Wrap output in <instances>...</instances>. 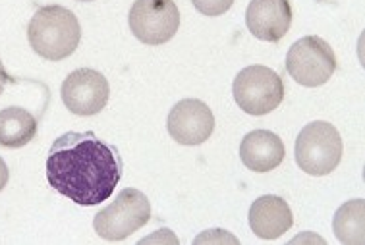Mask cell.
Segmentation results:
<instances>
[{"mask_svg": "<svg viewBox=\"0 0 365 245\" xmlns=\"http://www.w3.org/2000/svg\"><path fill=\"white\" fill-rule=\"evenodd\" d=\"M122 168L118 149L93 132L60 135L47 157L51 187L81 207L99 205L110 197L120 184Z\"/></svg>", "mask_w": 365, "mask_h": 245, "instance_id": "cell-1", "label": "cell"}, {"mask_svg": "<svg viewBox=\"0 0 365 245\" xmlns=\"http://www.w3.org/2000/svg\"><path fill=\"white\" fill-rule=\"evenodd\" d=\"M27 41L41 58L58 62L72 56L80 45V21L68 8L58 4L43 6L27 26Z\"/></svg>", "mask_w": 365, "mask_h": 245, "instance_id": "cell-2", "label": "cell"}, {"mask_svg": "<svg viewBox=\"0 0 365 245\" xmlns=\"http://www.w3.org/2000/svg\"><path fill=\"white\" fill-rule=\"evenodd\" d=\"M342 152H344V145H342L339 130L323 120L307 124L299 132L296 145H294L296 165L312 176L331 174L340 165Z\"/></svg>", "mask_w": 365, "mask_h": 245, "instance_id": "cell-3", "label": "cell"}, {"mask_svg": "<svg viewBox=\"0 0 365 245\" xmlns=\"http://www.w3.org/2000/svg\"><path fill=\"white\" fill-rule=\"evenodd\" d=\"M151 219V203L145 193L126 187L113 203L95 214L93 228L97 236L108 241H122L141 230Z\"/></svg>", "mask_w": 365, "mask_h": 245, "instance_id": "cell-4", "label": "cell"}, {"mask_svg": "<svg viewBox=\"0 0 365 245\" xmlns=\"http://www.w3.org/2000/svg\"><path fill=\"white\" fill-rule=\"evenodd\" d=\"M232 95L236 105L252 116H265L277 110L284 100V83L279 73L271 68H244L232 83Z\"/></svg>", "mask_w": 365, "mask_h": 245, "instance_id": "cell-5", "label": "cell"}, {"mask_svg": "<svg viewBox=\"0 0 365 245\" xmlns=\"http://www.w3.org/2000/svg\"><path fill=\"white\" fill-rule=\"evenodd\" d=\"M286 70L299 85L321 87L336 70V56L325 39L307 35L290 47L286 54Z\"/></svg>", "mask_w": 365, "mask_h": 245, "instance_id": "cell-6", "label": "cell"}, {"mask_svg": "<svg viewBox=\"0 0 365 245\" xmlns=\"http://www.w3.org/2000/svg\"><path fill=\"white\" fill-rule=\"evenodd\" d=\"M180 27L174 0H135L130 10V29L143 45H165Z\"/></svg>", "mask_w": 365, "mask_h": 245, "instance_id": "cell-7", "label": "cell"}, {"mask_svg": "<svg viewBox=\"0 0 365 245\" xmlns=\"http://www.w3.org/2000/svg\"><path fill=\"white\" fill-rule=\"evenodd\" d=\"M62 103L78 116H95L108 103L110 85L101 72L91 68L73 70L62 83Z\"/></svg>", "mask_w": 365, "mask_h": 245, "instance_id": "cell-8", "label": "cell"}, {"mask_svg": "<svg viewBox=\"0 0 365 245\" xmlns=\"http://www.w3.org/2000/svg\"><path fill=\"white\" fill-rule=\"evenodd\" d=\"M168 133L180 145H201L212 135L215 116L200 99H184L173 106L166 120Z\"/></svg>", "mask_w": 365, "mask_h": 245, "instance_id": "cell-9", "label": "cell"}, {"mask_svg": "<svg viewBox=\"0 0 365 245\" xmlns=\"http://www.w3.org/2000/svg\"><path fill=\"white\" fill-rule=\"evenodd\" d=\"M246 26L255 39L279 43L292 26V6L288 0H252L246 10Z\"/></svg>", "mask_w": 365, "mask_h": 245, "instance_id": "cell-10", "label": "cell"}, {"mask_svg": "<svg viewBox=\"0 0 365 245\" xmlns=\"http://www.w3.org/2000/svg\"><path fill=\"white\" fill-rule=\"evenodd\" d=\"M250 228L261 239H277L284 236L294 224L290 207L279 195H263L250 207Z\"/></svg>", "mask_w": 365, "mask_h": 245, "instance_id": "cell-11", "label": "cell"}, {"mask_svg": "<svg viewBox=\"0 0 365 245\" xmlns=\"http://www.w3.org/2000/svg\"><path fill=\"white\" fill-rule=\"evenodd\" d=\"M284 143L269 130H253L240 143V159L253 172H271L284 160Z\"/></svg>", "mask_w": 365, "mask_h": 245, "instance_id": "cell-12", "label": "cell"}, {"mask_svg": "<svg viewBox=\"0 0 365 245\" xmlns=\"http://www.w3.org/2000/svg\"><path fill=\"white\" fill-rule=\"evenodd\" d=\"M37 135V120L20 106H8L0 110V145L20 149L31 143Z\"/></svg>", "mask_w": 365, "mask_h": 245, "instance_id": "cell-13", "label": "cell"}, {"mask_svg": "<svg viewBox=\"0 0 365 245\" xmlns=\"http://www.w3.org/2000/svg\"><path fill=\"white\" fill-rule=\"evenodd\" d=\"M332 230L339 241L344 245H364L365 244V201L352 199L340 207L334 219Z\"/></svg>", "mask_w": 365, "mask_h": 245, "instance_id": "cell-14", "label": "cell"}, {"mask_svg": "<svg viewBox=\"0 0 365 245\" xmlns=\"http://www.w3.org/2000/svg\"><path fill=\"white\" fill-rule=\"evenodd\" d=\"M193 6L203 16H222L232 8L234 0H192Z\"/></svg>", "mask_w": 365, "mask_h": 245, "instance_id": "cell-15", "label": "cell"}, {"mask_svg": "<svg viewBox=\"0 0 365 245\" xmlns=\"http://www.w3.org/2000/svg\"><path fill=\"white\" fill-rule=\"evenodd\" d=\"M8 178H10V174H8V166H6V162L2 160V157H0V192L6 187Z\"/></svg>", "mask_w": 365, "mask_h": 245, "instance_id": "cell-16", "label": "cell"}, {"mask_svg": "<svg viewBox=\"0 0 365 245\" xmlns=\"http://www.w3.org/2000/svg\"><path fill=\"white\" fill-rule=\"evenodd\" d=\"M8 80H10V78H8L6 70H4V66H2V60H0V95H2V91H4Z\"/></svg>", "mask_w": 365, "mask_h": 245, "instance_id": "cell-17", "label": "cell"}, {"mask_svg": "<svg viewBox=\"0 0 365 245\" xmlns=\"http://www.w3.org/2000/svg\"><path fill=\"white\" fill-rule=\"evenodd\" d=\"M80 2H91V0H80Z\"/></svg>", "mask_w": 365, "mask_h": 245, "instance_id": "cell-18", "label": "cell"}]
</instances>
